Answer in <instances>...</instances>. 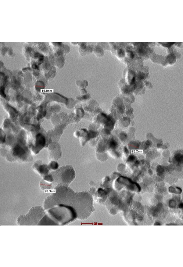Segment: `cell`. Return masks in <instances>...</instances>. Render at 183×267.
<instances>
[{"instance_id": "7", "label": "cell", "mask_w": 183, "mask_h": 267, "mask_svg": "<svg viewBox=\"0 0 183 267\" xmlns=\"http://www.w3.org/2000/svg\"><path fill=\"white\" fill-rule=\"evenodd\" d=\"M32 66H33V68H34L37 69L38 68L37 65L35 64L33 65Z\"/></svg>"}, {"instance_id": "6", "label": "cell", "mask_w": 183, "mask_h": 267, "mask_svg": "<svg viewBox=\"0 0 183 267\" xmlns=\"http://www.w3.org/2000/svg\"><path fill=\"white\" fill-rule=\"evenodd\" d=\"M49 166L50 168L53 170L57 169L59 166L57 163L54 161H52L50 163Z\"/></svg>"}, {"instance_id": "1", "label": "cell", "mask_w": 183, "mask_h": 267, "mask_svg": "<svg viewBox=\"0 0 183 267\" xmlns=\"http://www.w3.org/2000/svg\"><path fill=\"white\" fill-rule=\"evenodd\" d=\"M75 172L70 166L62 167L56 171L49 173L43 177L40 183L43 190H53L56 186H67L74 179Z\"/></svg>"}, {"instance_id": "3", "label": "cell", "mask_w": 183, "mask_h": 267, "mask_svg": "<svg viewBox=\"0 0 183 267\" xmlns=\"http://www.w3.org/2000/svg\"><path fill=\"white\" fill-rule=\"evenodd\" d=\"M45 137L41 134L39 133L36 136L35 147L33 150L34 153L37 154L45 146Z\"/></svg>"}, {"instance_id": "4", "label": "cell", "mask_w": 183, "mask_h": 267, "mask_svg": "<svg viewBox=\"0 0 183 267\" xmlns=\"http://www.w3.org/2000/svg\"><path fill=\"white\" fill-rule=\"evenodd\" d=\"M34 168L41 176L43 177L48 175L51 168L49 166L44 164H36L34 165Z\"/></svg>"}, {"instance_id": "5", "label": "cell", "mask_w": 183, "mask_h": 267, "mask_svg": "<svg viewBox=\"0 0 183 267\" xmlns=\"http://www.w3.org/2000/svg\"><path fill=\"white\" fill-rule=\"evenodd\" d=\"M13 156L17 157L18 158L24 159L26 153L23 148L19 145H17L13 148Z\"/></svg>"}, {"instance_id": "2", "label": "cell", "mask_w": 183, "mask_h": 267, "mask_svg": "<svg viewBox=\"0 0 183 267\" xmlns=\"http://www.w3.org/2000/svg\"><path fill=\"white\" fill-rule=\"evenodd\" d=\"M46 213L45 209L41 207H33L26 215L19 216L17 222L20 225H37Z\"/></svg>"}, {"instance_id": "8", "label": "cell", "mask_w": 183, "mask_h": 267, "mask_svg": "<svg viewBox=\"0 0 183 267\" xmlns=\"http://www.w3.org/2000/svg\"><path fill=\"white\" fill-rule=\"evenodd\" d=\"M39 54L38 53H37L36 54H35V55L34 56H35V57H38L39 56Z\"/></svg>"}]
</instances>
